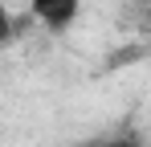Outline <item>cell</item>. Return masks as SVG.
I'll return each instance as SVG.
<instances>
[{"label": "cell", "instance_id": "cell-1", "mask_svg": "<svg viewBox=\"0 0 151 147\" xmlns=\"http://www.w3.org/2000/svg\"><path fill=\"white\" fill-rule=\"evenodd\" d=\"M33 21H41L49 33H65L82 12V0H25Z\"/></svg>", "mask_w": 151, "mask_h": 147}, {"label": "cell", "instance_id": "cell-2", "mask_svg": "<svg viewBox=\"0 0 151 147\" xmlns=\"http://www.w3.org/2000/svg\"><path fill=\"white\" fill-rule=\"evenodd\" d=\"M123 24L151 37V0H127L123 4Z\"/></svg>", "mask_w": 151, "mask_h": 147}, {"label": "cell", "instance_id": "cell-3", "mask_svg": "<svg viewBox=\"0 0 151 147\" xmlns=\"http://www.w3.org/2000/svg\"><path fill=\"white\" fill-rule=\"evenodd\" d=\"M12 33H17V21H12V12L0 4V45H8V41H12Z\"/></svg>", "mask_w": 151, "mask_h": 147}, {"label": "cell", "instance_id": "cell-4", "mask_svg": "<svg viewBox=\"0 0 151 147\" xmlns=\"http://www.w3.org/2000/svg\"><path fill=\"white\" fill-rule=\"evenodd\" d=\"M90 147H143V139H135V135H119V139H102V143H90Z\"/></svg>", "mask_w": 151, "mask_h": 147}]
</instances>
